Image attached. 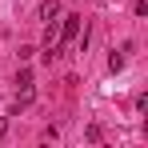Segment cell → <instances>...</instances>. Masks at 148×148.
<instances>
[{
    "mask_svg": "<svg viewBox=\"0 0 148 148\" xmlns=\"http://www.w3.org/2000/svg\"><path fill=\"white\" fill-rule=\"evenodd\" d=\"M56 16H60V0H44V4H40V20H44V24H52Z\"/></svg>",
    "mask_w": 148,
    "mask_h": 148,
    "instance_id": "7a4b0ae2",
    "label": "cell"
},
{
    "mask_svg": "<svg viewBox=\"0 0 148 148\" xmlns=\"http://www.w3.org/2000/svg\"><path fill=\"white\" fill-rule=\"evenodd\" d=\"M72 40H80V16H64V24L56 28V56H60V48H68Z\"/></svg>",
    "mask_w": 148,
    "mask_h": 148,
    "instance_id": "6da1fadb",
    "label": "cell"
},
{
    "mask_svg": "<svg viewBox=\"0 0 148 148\" xmlns=\"http://www.w3.org/2000/svg\"><path fill=\"white\" fill-rule=\"evenodd\" d=\"M108 68H112V72H120V68H124V56H120V52H112V56H108Z\"/></svg>",
    "mask_w": 148,
    "mask_h": 148,
    "instance_id": "3957f363",
    "label": "cell"
},
{
    "mask_svg": "<svg viewBox=\"0 0 148 148\" xmlns=\"http://www.w3.org/2000/svg\"><path fill=\"white\" fill-rule=\"evenodd\" d=\"M4 136H8V120H0V140H4Z\"/></svg>",
    "mask_w": 148,
    "mask_h": 148,
    "instance_id": "277c9868",
    "label": "cell"
}]
</instances>
